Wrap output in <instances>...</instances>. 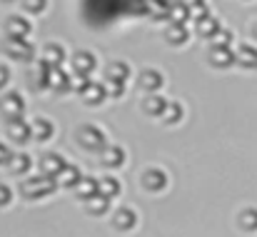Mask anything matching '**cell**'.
Returning a JSON list of instances; mask_svg holds the SVG:
<instances>
[{
  "label": "cell",
  "instance_id": "cell-1",
  "mask_svg": "<svg viewBox=\"0 0 257 237\" xmlns=\"http://www.w3.org/2000/svg\"><path fill=\"white\" fill-rule=\"evenodd\" d=\"M58 187H60L58 180L45 177V175H40V172H38V175H28V177H23V180L18 182V192H20V197L28 200V202L45 200V197L55 195Z\"/></svg>",
  "mask_w": 257,
  "mask_h": 237
},
{
  "label": "cell",
  "instance_id": "cell-2",
  "mask_svg": "<svg viewBox=\"0 0 257 237\" xmlns=\"http://www.w3.org/2000/svg\"><path fill=\"white\" fill-rule=\"evenodd\" d=\"M75 143H78L80 150L92 153V155H100V153L110 145V138H107V133H105L100 125L85 123V125H78V130H75Z\"/></svg>",
  "mask_w": 257,
  "mask_h": 237
},
{
  "label": "cell",
  "instance_id": "cell-3",
  "mask_svg": "<svg viewBox=\"0 0 257 237\" xmlns=\"http://www.w3.org/2000/svg\"><path fill=\"white\" fill-rule=\"evenodd\" d=\"M3 53H5V58L13 60V63H35L40 48H38L30 38H5Z\"/></svg>",
  "mask_w": 257,
  "mask_h": 237
},
{
  "label": "cell",
  "instance_id": "cell-4",
  "mask_svg": "<svg viewBox=\"0 0 257 237\" xmlns=\"http://www.w3.org/2000/svg\"><path fill=\"white\" fill-rule=\"evenodd\" d=\"M25 110H28V102H25L20 90H5L0 95V117H3V123L25 117Z\"/></svg>",
  "mask_w": 257,
  "mask_h": 237
},
{
  "label": "cell",
  "instance_id": "cell-5",
  "mask_svg": "<svg viewBox=\"0 0 257 237\" xmlns=\"http://www.w3.org/2000/svg\"><path fill=\"white\" fill-rule=\"evenodd\" d=\"M97 68H100V60H97V55H95L92 50H87V48L75 50V53L70 55V63H68V70H70L73 75H83V78H92V75L97 73Z\"/></svg>",
  "mask_w": 257,
  "mask_h": 237
},
{
  "label": "cell",
  "instance_id": "cell-6",
  "mask_svg": "<svg viewBox=\"0 0 257 237\" xmlns=\"http://www.w3.org/2000/svg\"><path fill=\"white\" fill-rule=\"evenodd\" d=\"M205 63L212 70H230L237 68V58H235V48L230 45H210L205 53Z\"/></svg>",
  "mask_w": 257,
  "mask_h": 237
},
{
  "label": "cell",
  "instance_id": "cell-7",
  "mask_svg": "<svg viewBox=\"0 0 257 237\" xmlns=\"http://www.w3.org/2000/svg\"><path fill=\"white\" fill-rule=\"evenodd\" d=\"M38 60H40L43 65H48L50 70H58V68H65V63H70V55H68V50H65L63 43L50 40V43H45V45L40 48Z\"/></svg>",
  "mask_w": 257,
  "mask_h": 237
},
{
  "label": "cell",
  "instance_id": "cell-8",
  "mask_svg": "<svg viewBox=\"0 0 257 237\" xmlns=\"http://www.w3.org/2000/svg\"><path fill=\"white\" fill-rule=\"evenodd\" d=\"M35 30L30 15L25 13H10L5 20H3V33L5 38H30Z\"/></svg>",
  "mask_w": 257,
  "mask_h": 237
},
{
  "label": "cell",
  "instance_id": "cell-9",
  "mask_svg": "<svg viewBox=\"0 0 257 237\" xmlns=\"http://www.w3.org/2000/svg\"><path fill=\"white\" fill-rule=\"evenodd\" d=\"M5 140L15 148H25L28 143H33V128L30 120L20 117V120H8L5 123Z\"/></svg>",
  "mask_w": 257,
  "mask_h": 237
},
{
  "label": "cell",
  "instance_id": "cell-10",
  "mask_svg": "<svg viewBox=\"0 0 257 237\" xmlns=\"http://www.w3.org/2000/svg\"><path fill=\"white\" fill-rule=\"evenodd\" d=\"M170 185V175L163 170V167H148L140 172V187L150 195H160L165 192Z\"/></svg>",
  "mask_w": 257,
  "mask_h": 237
},
{
  "label": "cell",
  "instance_id": "cell-11",
  "mask_svg": "<svg viewBox=\"0 0 257 237\" xmlns=\"http://www.w3.org/2000/svg\"><path fill=\"white\" fill-rule=\"evenodd\" d=\"M78 97H80V102L85 105V107H92V110H97V107H102L110 97H107V87H105V82L102 80H87V85L78 92Z\"/></svg>",
  "mask_w": 257,
  "mask_h": 237
},
{
  "label": "cell",
  "instance_id": "cell-12",
  "mask_svg": "<svg viewBox=\"0 0 257 237\" xmlns=\"http://www.w3.org/2000/svg\"><path fill=\"white\" fill-rule=\"evenodd\" d=\"M135 87L143 92V95H150V92H163L165 87V73L158 70V68H145L135 75Z\"/></svg>",
  "mask_w": 257,
  "mask_h": 237
},
{
  "label": "cell",
  "instance_id": "cell-13",
  "mask_svg": "<svg viewBox=\"0 0 257 237\" xmlns=\"http://www.w3.org/2000/svg\"><path fill=\"white\" fill-rule=\"evenodd\" d=\"M65 167H68V160H65V155H60L58 150H45V153L38 158V170H40V175H45V177L58 180V175H60Z\"/></svg>",
  "mask_w": 257,
  "mask_h": 237
},
{
  "label": "cell",
  "instance_id": "cell-14",
  "mask_svg": "<svg viewBox=\"0 0 257 237\" xmlns=\"http://www.w3.org/2000/svg\"><path fill=\"white\" fill-rule=\"evenodd\" d=\"M192 30H190V25H185V23H168L165 25V33H163V38H165V43L175 48V50H180V48H185L190 40H192Z\"/></svg>",
  "mask_w": 257,
  "mask_h": 237
},
{
  "label": "cell",
  "instance_id": "cell-15",
  "mask_svg": "<svg viewBox=\"0 0 257 237\" xmlns=\"http://www.w3.org/2000/svg\"><path fill=\"white\" fill-rule=\"evenodd\" d=\"M220 30H222V23H220L212 13L200 15V18H195V20H192V33H195L197 38L207 40V43H212V38H215Z\"/></svg>",
  "mask_w": 257,
  "mask_h": 237
},
{
  "label": "cell",
  "instance_id": "cell-16",
  "mask_svg": "<svg viewBox=\"0 0 257 237\" xmlns=\"http://www.w3.org/2000/svg\"><path fill=\"white\" fill-rule=\"evenodd\" d=\"M30 128H33V143H38V145L50 143V140L55 138V133H58L53 117H48V115H38V117H33V120H30Z\"/></svg>",
  "mask_w": 257,
  "mask_h": 237
},
{
  "label": "cell",
  "instance_id": "cell-17",
  "mask_svg": "<svg viewBox=\"0 0 257 237\" xmlns=\"http://www.w3.org/2000/svg\"><path fill=\"white\" fill-rule=\"evenodd\" d=\"M102 80H110V82H122V85H130V80H135L133 65H130L127 60H110V63L105 65Z\"/></svg>",
  "mask_w": 257,
  "mask_h": 237
},
{
  "label": "cell",
  "instance_id": "cell-18",
  "mask_svg": "<svg viewBox=\"0 0 257 237\" xmlns=\"http://www.w3.org/2000/svg\"><path fill=\"white\" fill-rule=\"evenodd\" d=\"M168 97L163 95V92H150V95H143V100H140V112L143 115H148V117H153V120H160L163 117V112L168 110Z\"/></svg>",
  "mask_w": 257,
  "mask_h": 237
},
{
  "label": "cell",
  "instance_id": "cell-19",
  "mask_svg": "<svg viewBox=\"0 0 257 237\" xmlns=\"http://www.w3.org/2000/svg\"><path fill=\"white\" fill-rule=\"evenodd\" d=\"M97 158H100V165H102V167H107V170H120V167H125V162H127V150H125L122 145L110 143Z\"/></svg>",
  "mask_w": 257,
  "mask_h": 237
},
{
  "label": "cell",
  "instance_id": "cell-20",
  "mask_svg": "<svg viewBox=\"0 0 257 237\" xmlns=\"http://www.w3.org/2000/svg\"><path fill=\"white\" fill-rule=\"evenodd\" d=\"M237 68L245 73H257V45L255 43H240L235 48Z\"/></svg>",
  "mask_w": 257,
  "mask_h": 237
},
{
  "label": "cell",
  "instance_id": "cell-21",
  "mask_svg": "<svg viewBox=\"0 0 257 237\" xmlns=\"http://www.w3.org/2000/svg\"><path fill=\"white\" fill-rule=\"evenodd\" d=\"M33 167H35V160L30 158L25 150H15L10 162H8V172L13 177H28L33 172Z\"/></svg>",
  "mask_w": 257,
  "mask_h": 237
},
{
  "label": "cell",
  "instance_id": "cell-22",
  "mask_svg": "<svg viewBox=\"0 0 257 237\" xmlns=\"http://www.w3.org/2000/svg\"><path fill=\"white\" fill-rule=\"evenodd\" d=\"M138 212L133 210V207H117L115 212H112V227L117 230V232H133L135 227H138Z\"/></svg>",
  "mask_w": 257,
  "mask_h": 237
},
{
  "label": "cell",
  "instance_id": "cell-23",
  "mask_svg": "<svg viewBox=\"0 0 257 237\" xmlns=\"http://www.w3.org/2000/svg\"><path fill=\"white\" fill-rule=\"evenodd\" d=\"M50 92L58 95V97L73 95V73L65 70V68L53 70V75H50Z\"/></svg>",
  "mask_w": 257,
  "mask_h": 237
},
{
  "label": "cell",
  "instance_id": "cell-24",
  "mask_svg": "<svg viewBox=\"0 0 257 237\" xmlns=\"http://www.w3.org/2000/svg\"><path fill=\"white\" fill-rule=\"evenodd\" d=\"M172 0H145V13L153 23H163L170 18Z\"/></svg>",
  "mask_w": 257,
  "mask_h": 237
},
{
  "label": "cell",
  "instance_id": "cell-25",
  "mask_svg": "<svg viewBox=\"0 0 257 237\" xmlns=\"http://www.w3.org/2000/svg\"><path fill=\"white\" fill-rule=\"evenodd\" d=\"M185 115H187L185 105H182L180 100H170V102H168V110H165L163 117H160V123L168 125V128H177V125H182Z\"/></svg>",
  "mask_w": 257,
  "mask_h": 237
},
{
  "label": "cell",
  "instance_id": "cell-26",
  "mask_svg": "<svg viewBox=\"0 0 257 237\" xmlns=\"http://www.w3.org/2000/svg\"><path fill=\"white\" fill-rule=\"evenodd\" d=\"M83 177H85V175H83V170H80L78 165L68 162V167L58 175V185H60V187H65V190H75V187H78V182H80Z\"/></svg>",
  "mask_w": 257,
  "mask_h": 237
},
{
  "label": "cell",
  "instance_id": "cell-27",
  "mask_svg": "<svg viewBox=\"0 0 257 237\" xmlns=\"http://www.w3.org/2000/svg\"><path fill=\"white\" fill-rule=\"evenodd\" d=\"M110 197H105V195H95V197H90V200H85L83 205H85V212L90 215V217H105L107 212H110Z\"/></svg>",
  "mask_w": 257,
  "mask_h": 237
},
{
  "label": "cell",
  "instance_id": "cell-28",
  "mask_svg": "<svg viewBox=\"0 0 257 237\" xmlns=\"http://www.w3.org/2000/svg\"><path fill=\"white\" fill-rule=\"evenodd\" d=\"M73 192H75V197H78L80 202H85V200L95 197V195L100 192V180H97V177H90V175H85V177L78 182V187H75Z\"/></svg>",
  "mask_w": 257,
  "mask_h": 237
},
{
  "label": "cell",
  "instance_id": "cell-29",
  "mask_svg": "<svg viewBox=\"0 0 257 237\" xmlns=\"http://www.w3.org/2000/svg\"><path fill=\"white\" fill-rule=\"evenodd\" d=\"M50 75H53V70L48 65H43L40 60H35V68H33V85H35V90H48L50 92Z\"/></svg>",
  "mask_w": 257,
  "mask_h": 237
},
{
  "label": "cell",
  "instance_id": "cell-30",
  "mask_svg": "<svg viewBox=\"0 0 257 237\" xmlns=\"http://www.w3.org/2000/svg\"><path fill=\"white\" fill-rule=\"evenodd\" d=\"M237 227L242 232H257V207H245L237 212Z\"/></svg>",
  "mask_w": 257,
  "mask_h": 237
},
{
  "label": "cell",
  "instance_id": "cell-31",
  "mask_svg": "<svg viewBox=\"0 0 257 237\" xmlns=\"http://www.w3.org/2000/svg\"><path fill=\"white\" fill-rule=\"evenodd\" d=\"M97 180H100V195L115 200V197L122 192V182H120L115 175H105V177H97Z\"/></svg>",
  "mask_w": 257,
  "mask_h": 237
},
{
  "label": "cell",
  "instance_id": "cell-32",
  "mask_svg": "<svg viewBox=\"0 0 257 237\" xmlns=\"http://www.w3.org/2000/svg\"><path fill=\"white\" fill-rule=\"evenodd\" d=\"M18 3H20V13H25L30 18H40L50 8V0H18Z\"/></svg>",
  "mask_w": 257,
  "mask_h": 237
},
{
  "label": "cell",
  "instance_id": "cell-33",
  "mask_svg": "<svg viewBox=\"0 0 257 237\" xmlns=\"http://www.w3.org/2000/svg\"><path fill=\"white\" fill-rule=\"evenodd\" d=\"M192 20V10L182 3V0H172V8H170V18H168V23H190Z\"/></svg>",
  "mask_w": 257,
  "mask_h": 237
},
{
  "label": "cell",
  "instance_id": "cell-34",
  "mask_svg": "<svg viewBox=\"0 0 257 237\" xmlns=\"http://www.w3.org/2000/svg\"><path fill=\"white\" fill-rule=\"evenodd\" d=\"M232 43H235V30L222 25V30L212 38V43H210V45H230V48H232Z\"/></svg>",
  "mask_w": 257,
  "mask_h": 237
},
{
  "label": "cell",
  "instance_id": "cell-35",
  "mask_svg": "<svg viewBox=\"0 0 257 237\" xmlns=\"http://www.w3.org/2000/svg\"><path fill=\"white\" fill-rule=\"evenodd\" d=\"M105 82V87H107V97L110 100H120L125 92H127V85H122V82H110V80H102Z\"/></svg>",
  "mask_w": 257,
  "mask_h": 237
},
{
  "label": "cell",
  "instance_id": "cell-36",
  "mask_svg": "<svg viewBox=\"0 0 257 237\" xmlns=\"http://www.w3.org/2000/svg\"><path fill=\"white\" fill-rule=\"evenodd\" d=\"M13 197H15L13 187H10L8 182H0V210L10 207V205H13Z\"/></svg>",
  "mask_w": 257,
  "mask_h": 237
},
{
  "label": "cell",
  "instance_id": "cell-37",
  "mask_svg": "<svg viewBox=\"0 0 257 237\" xmlns=\"http://www.w3.org/2000/svg\"><path fill=\"white\" fill-rule=\"evenodd\" d=\"M13 148H10V143L8 140H0V170L3 167H8V162H10V158H13Z\"/></svg>",
  "mask_w": 257,
  "mask_h": 237
},
{
  "label": "cell",
  "instance_id": "cell-38",
  "mask_svg": "<svg viewBox=\"0 0 257 237\" xmlns=\"http://www.w3.org/2000/svg\"><path fill=\"white\" fill-rule=\"evenodd\" d=\"M10 78H13V70H10V65L0 60V95L5 92V87H8Z\"/></svg>",
  "mask_w": 257,
  "mask_h": 237
},
{
  "label": "cell",
  "instance_id": "cell-39",
  "mask_svg": "<svg viewBox=\"0 0 257 237\" xmlns=\"http://www.w3.org/2000/svg\"><path fill=\"white\" fill-rule=\"evenodd\" d=\"M250 35H252V40H255V45H257V20L252 23V28H250Z\"/></svg>",
  "mask_w": 257,
  "mask_h": 237
},
{
  "label": "cell",
  "instance_id": "cell-40",
  "mask_svg": "<svg viewBox=\"0 0 257 237\" xmlns=\"http://www.w3.org/2000/svg\"><path fill=\"white\" fill-rule=\"evenodd\" d=\"M10 3H18V0H0V5H10Z\"/></svg>",
  "mask_w": 257,
  "mask_h": 237
},
{
  "label": "cell",
  "instance_id": "cell-41",
  "mask_svg": "<svg viewBox=\"0 0 257 237\" xmlns=\"http://www.w3.org/2000/svg\"><path fill=\"white\" fill-rule=\"evenodd\" d=\"M247 3H250V0H247Z\"/></svg>",
  "mask_w": 257,
  "mask_h": 237
}]
</instances>
